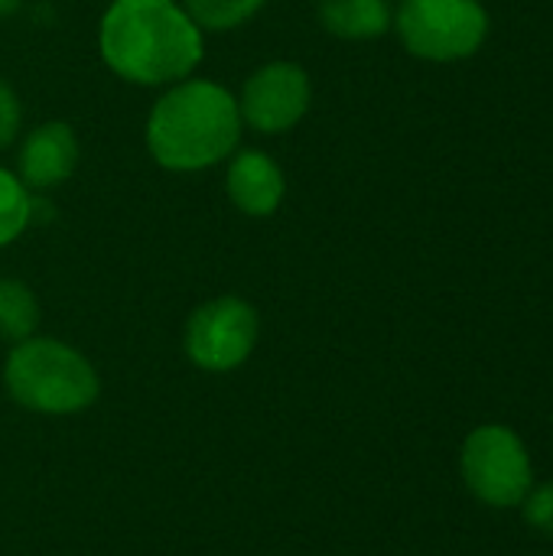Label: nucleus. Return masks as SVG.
<instances>
[{
	"instance_id": "obj_1",
	"label": "nucleus",
	"mask_w": 553,
	"mask_h": 556,
	"mask_svg": "<svg viewBox=\"0 0 553 556\" xmlns=\"http://www.w3.org/2000/svg\"><path fill=\"white\" fill-rule=\"evenodd\" d=\"M98 49L134 85H176L202 59V29L176 0H114L101 16Z\"/></svg>"
},
{
	"instance_id": "obj_2",
	"label": "nucleus",
	"mask_w": 553,
	"mask_h": 556,
	"mask_svg": "<svg viewBox=\"0 0 553 556\" xmlns=\"http://www.w3.org/2000/svg\"><path fill=\"white\" fill-rule=\"evenodd\" d=\"M241 140V111L228 88L202 78L176 81L147 117L150 156L173 173L222 163Z\"/></svg>"
},
{
	"instance_id": "obj_3",
	"label": "nucleus",
	"mask_w": 553,
	"mask_h": 556,
	"mask_svg": "<svg viewBox=\"0 0 553 556\" xmlns=\"http://www.w3.org/2000/svg\"><path fill=\"white\" fill-rule=\"evenodd\" d=\"M3 381L20 407L49 417L78 414L98 397V375L91 362L55 339L29 336L16 342L3 365Z\"/></svg>"
},
{
	"instance_id": "obj_4",
	"label": "nucleus",
	"mask_w": 553,
	"mask_h": 556,
	"mask_svg": "<svg viewBox=\"0 0 553 556\" xmlns=\"http://www.w3.org/2000/svg\"><path fill=\"white\" fill-rule=\"evenodd\" d=\"M394 26L414 55L453 62L482 46L489 33V13L479 0H404Z\"/></svg>"
},
{
	"instance_id": "obj_5",
	"label": "nucleus",
	"mask_w": 553,
	"mask_h": 556,
	"mask_svg": "<svg viewBox=\"0 0 553 556\" xmlns=\"http://www.w3.org/2000/svg\"><path fill=\"white\" fill-rule=\"evenodd\" d=\"M463 479L469 492L492 508H515L531 492V459L521 437L502 424L473 430L463 443Z\"/></svg>"
},
{
	"instance_id": "obj_6",
	"label": "nucleus",
	"mask_w": 553,
	"mask_h": 556,
	"mask_svg": "<svg viewBox=\"0 0 553 556\" xmlns=\"http://www.w3.org/2000/svg\"><path fill=\"white\" fill-rule=\"evenodd\" d=\"M261 319L248 300L218 296L202 303L186 326V352L202 371H231L257 345Z\"/></svg>"
},
{
	"instance_id": "obj_7",
	"label": "nucleus",
	"mask_w": 553,
	"mask_h": 556,
	"mask_svg": "<svg viewBox=\"0 0 553 556\" xmlns=\"http://www.w3.org/2000/svg\"><path fill=\"white\" fill-rule=\"evenodd\" d=\"M310 75L297 62H267L241 88V121L261 134L290 130L310 108Z\"/></svg>"
},
{
	"instance_id": "obj_8",
	"label": "nucleus",
	"mask_w": 553,
	"mask_h": 556,
	"mask_svg": "<svg viewBox=\"0 0 553 556\" xmlns=\"http://www.w3.org/2000/svg\"><path fill=\"white\" fill-rule=\"evenodd\" d=\"M78 137L65 121H46L20 147V182L26 189H55L78 166Z\"/></svg>"
},
{
	"instance_id": "obj_9",
	"label": "nucleus",
	"mask_w": 553,
	"mask_h": 556,
	"mask_svg": "<svg viewBox=\"0 0 553 556\" xmlns=\"http://www.w3.org/2000/svg\"><path fill=\"white\" fill-rule=\"evenodd\" d=\"M225 189H228V199L235 202V208H241L244 215L264 218L280 208L287 182H284L280 166L267 153L244 150L228 163Z\"/></svg>"
},
{
	"instance_id": "obj_10",
	"label": "nucleus",
	"mask_w": 553,
	"mask_h": 556,
	"mask_svg": "<svg viewBox=\"0 0 553 556\" xmlns=\"http://www.w3.org/2000/svg\"><path fill=\"white\" fill-rule=\"evenodd\" d=\"M323 26L339 39H375L391 26L388 0H323Z\"/></svg>"
},
{
	"instance_id": "obj_11",
	"label": "nucleus",
	"mask_w": 553,
	"mask_h": 556,
	"mask_svg": "<svg viewBox=\"0 0 553 556\" xmlns=\"http://www.w3.org/2000/svg\"><path fill=\"white\" fill-rule=\"evenodd\" d=\"M36 326H39V303L33 290L20 280L3 277L0 280V339L16 345L29 339Z\"/></svg>"
},
{
	"instance_id": "obj_12",
	"label": "nucleus",
	"mask_w": 553,
	"mask_h": 556,
	"mask_svg": "<svg viewBox=\"0 0 553 556\" xmlns=\"http://www.w3.org/2000/svg\"><path fill=\"white\" fill-rule=\"evenodd\" d=\"M29 222H33L29 189L20 182V176H13L10 169L0 166V248L16 241Z\"/></svg>"
},
{
	"instance_id": "obj_13",
	"label": "nucleus",
	"mask_w": 553,
	"mask_h": 556,
	"mask_svg": "<svg viewBox=\"0 0 553 556\" xmlns=\"http://www.w3.org/2000/svg\"><path fill=\"white\" fill-rule=\"evenodd\" d=\"M261 7L264 0H186V13L192 16V23L212 33H228L248 23Z\"/></svg>"
},
{
	"instance_id": "obj_14",
	"label": "nucleus",
	"mask_w": 553,
	"mask_h": 556,
	"mask_svg": "<svg viewBox=\"0 0 553 556\" xmlns=\"http://www.w3.org/2000/svg\"><path fill=\"white\" fill-rule=\"evenodd\" d=\"M525 518L535 531H541L544 538H553V482L544 485H531V492L525 495Z\"/></svg>"
},
{
	"instance_id": "obj_15",
	"label": "nucleus",
	"mask_w": 553,
	"mask_h": 556,
	"mask_svg": "<svg viewBox=\"0 0 553 556\" xmlns=\"http://www.w3.org/2000/svg\"><path fill=\"white\" fill-rule=\"evenodd\" d=\"M20 124H23L20 98H16V91L7 81H0V150H7L16 140Z\"/></svg>"
},
{
	"instance_id": "obj_16",
	"label": "nucleus",
	"mask_w": 553,
	"mask_h": 556,
	"mask_svg": "<svg viewBox=\"0 0 553 556\" xmlns=\"http://www.w3.org/2000/svg\"><path fill=\"white\" fill-rule=\"evenodd\" d=\"M20 7V0H0V16H7V13H13Z\"/></svg>"
}]
</instances>
